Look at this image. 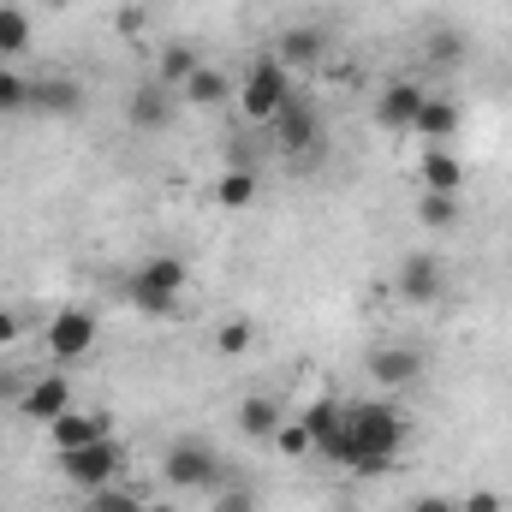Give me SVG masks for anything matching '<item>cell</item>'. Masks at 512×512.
Masks as SVG:
<instances>
[{
    "label": "cell",
    "instance_id": "cell-14",
    "mask_svg": "<svg viewBox=\"0 0 512 512\" xmlns=\"http://www.w3.org/2000/svg\"><path fill=\"white\" fill-rule=\"evenodd\" d=\"M18 411H24L30 423H42V429H48L60 411H72V382H66L60 370H54V376H42V382H30L24 393H18Z\"/></svg>",
    "mask_w": 512,
    "mask_h": 512
},
{
    "label": "cell",
    "instance_id": "cell-5",
    "mask_svg": "<svg viewBox=\"0 0 512 512\" xmlns=\"http://www.w3.org/2000/svg\"><path fill=\"white\" fill-rule=\"evenodd\" d=\"M292 102V72L274 60V54H262L251 72L239 78V114L251 120V126H274V114Z\"/></svg>",
    "mask_w": 512,
    "mask_h": 512
},
{
    "label": "cell",
    "instance_id": "cell-23",
    "mask_svg": "<svg viewBox=\"0 0 512 512\" xmlns=\"http://www.w3.org/2000/svg\"><path fill=\"white\" fill-rule=\"evenodd\" d=\"M30 54V18L18 6H0V66H18Z\"/></svg>",
    "mask_w": 512,
    "mask_h": 512
},
{
    "label": "cell",
    "instance_id": "cell-19",
    "mask_svg": "<svg viewBox=\"0 0 512 512\" xmlns=\"http://www.w3.org/2000/svg\"><path fill=\"white\" fill-rule=\"evenodd\" d=\"M340 417H346V399H316V405L304 411V429H310L316 459H328V453H334V441H340Z\"/></svg>",
    "mask_w": 512,
    "mask_h": 512
},
{
    "label": "cell",
    "instance_id": "cell-9",
    "mask_svg": "<svg viewBox=\"0 0 512 512\" xmlns=\"http://www.w3.org/2000/svg\"><path fill=\"white\" fill-rule=\"evenodd\" d=\"M96 316L90 310H60L54 322H48V358L54 364H78V358H90L96 352Z\"/></svg>",
    "mask_w": 512,
    "mask_h": 512
},
{
    "label": "cell",
    "instance_id": "cell-4",
    "mask_svg": "<svg viewBox=\"0 0 512 512\" xmlns=\"http://www.w3.org/2000/svg\"><path fill=\"white\" fill-rule=\"evenodd\" d=\"M54 465H60V477H66L78 495H96V489L120 483V471H126V447H120L114 435H102V441H90V447L54 453Z\"/></svg>",
    "mask_w": 512,
    "mask_h": 512
},
{
    "label": "cell",
    "instance_id": "cell-18",
    "mask_svg": "<svg viewBox=\"0 0 512 512\" xmlns=\"http://www.w3.org/2000/svg\"><path fill=\"white\" fill-rule=\"evenodd\" d=\"M227 96H233V78H227L221 66H209V60H203V66L185 78V90H179V102H185V108H221Z\"/></svg>",
    "mask_w": 512,
    "mask_h": 512
},
{
    "label": "cell",
    "instance_id": "cell-3",
    "mask_svg": "<svg viewBox=\"0 0 512 512\" xmlns=\"http://www.w3.org/2000/svg\"><path fill=\"white\" fill-rule=\"evenodd\" d=\"M161 477L173 483V489H185V495H197V489H221L227 483V465H221V453L203 441V435H179L167 453H161Z\"/></svg>",
    "mask_w": 512,
    "mask_h": 512
},
{
    "label": "cell",
    "instance_id": "cell-16",
    "mask_svg": "<svg viewBox=\"0 0 512 512\" xmlns=\"http://www.w3.org/2000/svg\"><path fill=\"white\" fill-rule=\"evenodd\" d=\"M280 423H286L280 393H245V399H239V435H251V441H274Z\"/></svg>",
    "mask_w": 512,
    "mask_h": 512
},
{
    "label": "cell",
    "instance_id": "cell-20",
    "mask_svg": "<svg viewBox=\"0 0 512 512\" xmlns=\"http://www.w3.org/2000/svg\"><path fill=\"white\" fill-rule=\"evenodd\" d=\"M417 137L423 143H447L453 131H459V102L453 96H423V114H417Z\"/></svg>",
    "mask_w": 512,
    "mask_h": 512
},
{
    "label": "cell",
    "instance_id": "cell-30",
    "mask_svg": "<svg viewBox=\"0 0 512 512\" xmlns=\"http://www.w3.org/2000/svg\"><path fill=\"white\" fill-rule=\"evenodd\" d=\"M429 60H435L441 72L459 66V60H465V36H459V30H435V36H429Z\"/></svg>",
    "mask_w": 512,
    "mask_h": 512
},
{
    "label": "cell",
    "instance_id": "cell-13",
    "mask_svg": "<svg viewBox=\"0 0 512 512\" xmlns=\"http://www.w3.org/2000/svg\"><path fill=\"white\" fill-rule=\"evenodd\" d=\"M102 435H114V423L102 417V411H60L54 423H48V441H54V453H72V447H90V441H102Z\"/></svg>",
    "mask_w": 512,
    "mask_h": 512
},
{
    "label": "cell",
    "instance_id": "cell-12",
    "mask_svg": "<svg viewBox=\"0 0 512 512\" xmlns=\"http://www.w3.org/2000/svg\"><path fill=\"white\" fill-rule=\"evenodd\" d=\"M173 108H179V90H167L161 78H143L126 102V120H131V131H167L173 126Z\"/></svg>",
    "mask_w": 512,
    "mask_h": 512
},
{
    "label": "cell",
    "instance_id": "cell-28",
    "mask_svg": "<svg viewBox=\"0 0 512 512\" xmlns=\"http://www.w3.org/2000/svg\"><path fill=\"white\" fill-rule=\"evenodd\" d=\"M0 114H30V78L18 66H0Z\"/></svg>",
    "mask_w": 512,
    "mask_h": 512
},
{
    "label": "cell",
    "instance_id": "cell-26",
    "mask_svg": "<svg viewBox=\"0 0 512 512\" xmlns=\"http://www.w3.org/2000/svg\"><path fill=\"white\" fill-rule=\"evenodd\" d=\"M84 512H149V507H143V495H137V489H126V483H108V489L84 495Z\"/></svg>",
    "mask_w": 512,
    "mask_h": 512
},
{
    "label": "cell",
    "instance_id": "cell-11",
    "mask_svg": "<svg viewBox=\"0 0 512 512\" xmlns=\"http://www.w3.org/2000/svg\"><path fill=\"white\" fill-rule=\"evenodd\" d=\"M423 96H429L423 84H411V78H387L370 114H376V126L382 131H411L417 126V114H423Z\"/></svg>",
    "mask_w": 512,
    "mask_h": 512
},
{
    "label": "cell",
    "instance_id": "cell-15",
    "mask_svg": "<svg viewBox=\"0 0 512 512\" xmlns=\"http://www.w3.org/2000/svg\"><path fill=\"white\" fill-rule=\"evenodd\" d=\"M274 60L292 72V66H322L328 60V30H316V24H292L286 36H280V48H274Z\"/></svg>",
    "mask_w": 512,
    "mask_h": 512
},
{
    "label": "cell",
    "instance_id": "cell-27",
    "mask_svg": "<svg viewBox=\"0 0 512 512\" xmlns=\"http://www.w3.org/2000/svg\"><path fill=\"white\" fill-rule=\"evenodd\" d=\"M268 447H274L280 459H304V453H316V447H310V429H304V417H286V423L274 429V441H268Z\"/></svg>",
    "mask_w": 512,
    "mask_h": 512
},
{
    "label": "cell",
    "instance_id": "cell-21",
    "mask_svg": "<svg viewBox=\"0 0 512 512\" xmlns=\"http://www.w3.org/2000/svg\"><path fill=\"white\" fill-rule=\"evenodd\" d=\"M256 191H262L256 167H227V173L215 179V209H251Z\"/></svg>",
    "mask_w": 512,
    "mask_h": 512
},
{
    "label": "cell",
    "instance_id": "cell-25",
    "mask_svg": "<svg viewBox=\"0 0 512 512\" xmlns=\"http://www.w3.org/2000/svg\"><path fill=\"white\" fill-rule=\"evenodd\" d=\"M251 346H256V328L245 322V316L221 322V328H215V340H209V352H215V358H227V364H233V358H245Z\"/></svg>",
    "mask_w": 512,
    "mask_h": 512
},
{
    "label": "cell",
    "instance_id": "cell-1",
    "mask_svg": "<svg viewBox=\"0 0 512 512\" xmlns=\"http://www.w3.org/2000/svg\"><path fill=\"white\" fill-rule=\"evenodd\" d=\"M405 441H411V423H405V411L393 399H358L340 417V441H334L328 465L358 471V477H382V471L399 465Z\"/></svg>",
    "mask_w": 512,
    "mask_h": 512
},
{
    "label": "cell",
    "instance_id": "cell-10",
    "mask_svg": "<svg viewBox=\"0 0 512 512\" xmlns=\"http://www.w3.org/2000/svg\"><path fill=\"white\" fill-rule=\"evenodd\" d=\"M423 370H429V358L417 346H376L370 352V382L382 387V393H411V387L423 382Z\"/></svg>",
    "mask_w": 512,
    "mask_h": 512
},
{
    "label": "cell",
    "instance_id": "cell-33",
    "mask_svg": "<svg viewBox=\"0 0 512 512\" xmlns=\"http://www.w3.org/2000/svg\"><path fill=\"white\" fill-rule=\"evenodd\" d=\"M18 334H24V322H18V316L0 304V346H18Z\"/></svg>",
    "mask_w": 512,
    "mask_h": 512
},
{
    "label": "cell",
    "instance_id": "cell-6",
    "mask_svg": "<svg viewBox=\"0 0 512 512\" xmlns=\"http://www.w3.org/2000/svg\"><path fill=\"white\" fill-rule=\"evenodd\" d=\"M268 131H274V149H280V155H292L298 167H310V161L322 155V143H328L316 102H310V96H298V90H292V102L274 114V126H268Z\"/></svg>",
    "mask_w": 512,
    "mask_h": 512
},
{
    "label": "cell",
    "instance_id": "cell-22",
    "mask_svg": "<svg viewBox=\"0 0 512 512\" xmlns=\"http://www.w3.org/2000/svg\"><path fill=\"white\" fill-rule=\"evenodd\" d=\"M197 66H203V54H197L191 42H167V48H161V60H155V78H161L167 90H185V78H191Z\"/></svg>",
    "mask_w": 512,
    "mask_h": 512
},
{
    "label": "cell",
    "instance_id": "cell-17",
    "mask_svg": "<svg viewBox=\"0 0 512 512\" xmlns=\"http://www.w3.org/2000/svg\"><path fill=\"white\" fill-rule=\"evenodd\" d=\"M417 173H423V191H453L459 197V185H465V161L447 143H429L423 161H417Z\"/></svg>",
    "mask_w": 512,
    "mask_h": 512
},
{
    "label": "cell",
    "instance_id": "cell-2",
    "mask_svg": "<svg viewBox=\"0 0 512 512\" xmlns=\"http://www.w3.org/2000/svg\"><path fill=\"white\" fill-rule=\"evenodd\" d=\"M185 280H191L185 256H149L126 274V304L137 316H173L185 298Z\"/></svg>",
    "mask_w": 512,
    "mask_h": 512
},
{
    "label": "cell",
    "instance_id": "cell-24",
    "mask_svg": "<svg viewBox=\"0 0 512 512\" xmlns=\"http://www.w3.org/2000/svg\"><path fill=\"white\" fill-rule=\"evenodd\" d=\"M417 221H423L429 233H453V227H459V197H453V191H423V197H417Z\"/></svg>",
    "mask_w": 512,
    "mask_h": 512
},
{
    "label": "cell",
    "instance_id": "cell-31",
    "mask_svg": "<svg viewBox=\"0 0 512 512\" xmlns=\"http://www.w3.org/2000/svg\"><path fill=\"white\" fill-rule=\"evenodd\" d=\"M459 512H507V495H495V489H471V495H459Z\"/></svg>",
    "mask_w": 512,
    "mask_h": 512
},
{
    "label": "cell",
    "instance_id": "cell-8",
    "mask_svg": "<svg viewBox=\"0 0 512 512\" xmlns=\"http://www.w3.org/2000/svg\"><path fill=\"white\" fill-rule=\"evenodd\" d=\"M84 108H90V96L78 78H60V72L30 78V114L36 120H84Z\"/></svg>",
    "mask_w": 512,
    "mask_h": 512
},
{
    "label": "cell",
    "instance_id": "cell-7",
    "mask_svg": "<svg viewBox=\"0 0 512 512\" xmlns=\"http://www.w3.org/2000/svg\"><path fill=\"white\" fill-rule=\"evenodd\" d=\"M393 292H399V304H435V298L447 292V268H441V256L435 251H405L399 256V268H393Z\"/></svg>",
    "mask_w": 512,
    "mask_h": 512
},
{
    "label": "cell",
    "instance_id": "cell-29",
    "mask_svg": "<svg viewBox=\"0 0 512 512\" xmlns=\"http://www.w3.org/2000/svg\"><path fill=\"white\" fill-rule=\"evenodd\" d=\"M209 512H262V501H256V489H245V483H227V489L209 495Z\"/></svg>",
    "mask_w": 512,
    "mask_h": 512
},
{
    "label": "cell",
    "instance_id": "cell-32",
    "mask_svg": "<svg viewBox=\"0 0 512 512\" xmlns=\"http://www.w3.org/2000/svg\"><path fill=\"white\" fill-rule=\"evenodd\" d=\"M405 512H459V501H453V495H417Z\"/></svg>",
    "mask_w": 512,
    "mask_h": 512
}]
</instances>
